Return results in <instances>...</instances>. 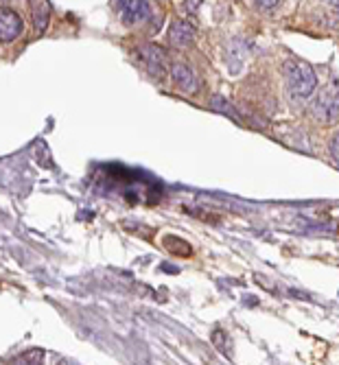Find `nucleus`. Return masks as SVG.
<instances>
[{
  "mask_svg": "<svg viewBox=\"0 0 339 365\" xmlns=\"http://www.w3.org/2000/svg\"><path fill=\"white\" fill-rule=\"evenodd\" d=\"M61 365H66V363H61Z\"/></svg>",
  "mask_w": 339,
  "mask_h": 365,
  "instance_id": "2eb2a0df",
  "label": "nucleus"
},
{
  "mask_svg": "<svg viewBox=\"0 0 339 365\" xmlns=\"http://www.w3.org/2000/svg\"><path fill=\"white\" fill-rule=\"evenodd\" d=\"M121 18L127 26H136L145 22L151 16V5L143 3V0H127V3H118Z\"/></svg>",
  "mask_w": 339,
  "mask_h": 365,
  "instance_id": "423d86ee",
  "label": "nucleus"
},
{
  "mask_svg": "<svg viewBox=\"0 0 339 365\" xmlns=\"http://www.w3.org/2000/svg\"><path fill=\"white\" fill-rule=\"evenodd\" d=\"M311 114L320 123H337L339 120V88L326 86L311 101Z\"/></svg>",
  "mask_w": 339,
  "mask_h": 365,
  "instance_id": "f03ea898",
  "label": "nucleus"
},
{
  "mask_svg": "<svg viewBox=\"0 0 339 365\" xmlns=\"http://www.w3.org/2000/svg\"><path fill=\"white\" fill-rule=\"evenodd\" d=\"M256 7H258V9H276L278 3H258Z\"/></svg>",
  "mask_w": 339,
  "mask_h": 365,
  "instance_id": "4468645a",
  "label": "nucleus"
},
{
  "mask_svg": "<svg viewBox=\"0 0 339 365\" xmlns=\"http://www.w3.org/2000/svg\"><path fill=\"white\" fill-rule=\"evenodd\" d=\"M211 108H213V110H217V112H223V114H228V116H230V118H234L236 123H241V116L232 110V106L226 101L223 96H213V98H211Z\"/></svg>",
  "mask_w": 339,
  "mask_h": 365,
  "instance_id": "1a4fd4ad",
  "label": "nucleus"
},
{
  "mask_svg": "<svg viewBox=\"0 0 339 365\" xmlns=\"http://www.w3.org/2000/svg\"><path fill=\"white\" fill-rule=\"evenodd\" d=\"M171 79L176 81V86H178L180 90H184V92H188V94L197 92V88H199V79H197L195 71L191 68V66H186V63H176V66H171Z\"/></svg>",
  "mask_w": 339,
  "mask_h": 365,
  "instance_id": "0eeeda50",
  "label": "nucleus"
},
{
  "mask_svg": "<svg viewBox=\"0 0 339 365\" xmlns=\"http://www.w3.org/2000/svg\"><path fill=\"white\" fill-rule=\"evenodd\" d=\"M330 160L339 167V134H337V136L333 138V143H330Z\"/></svg>",
  "mask_w": 339,
  "mask_h": 365,
  "instance_id": "f8f14e48",
  "label": "nucleus"
},
{
  "mask_svg": "<svg viewBox=\"0 0 339 365\" xmlns=\"http://www.w3.org/2000/svg\"><path fill=\"white\" fill-rule=\"evenodd\" d=\"M283 77L287 92L293 101H309L313 92L318 90V75L307 61L287 59L283 63Z\"/></svg>",
  "mask_w": 339,
  "mask_h": 365,
  "instance_id": "f257e3e1",
  "label": "nucleus"
},
{
  "mask_svg": "<svg viewBox=\"0 0 339 365\" xmlns=\"http://www.w3.org/2000/svg\"><path fill=\"white\" fill-rule=\"evenodd\" d=\"M42 356H44L42 350H31V352H24V354H20L18 359H14L11 365H40Z\"/></svg>",
  "mask_w": 339,
  "mask_h": 365,
  "instance_id": "9d476101",
  "label": "nucleus"
},
{
  "mask_svg": "<svg viewBox=\"0 0 339 365\" xmlns=\"http://www.w3.org/2000/svg\"><path fill=\"white\" fill-rule=\"evenodd\" d=\"M197 36V26L188 20H176L168 26V42L176 48H188Z\"/></svg>",
  "mask_w": 339,
  "mask_h": 365,
  "instance_id": "39448f33",
  "label": "nucleus"
},
{
  "mask_svg": "<svg viewBox=\"0 0 339 365\" xmlns=\"http://www.w3.org/2000/svg\"><path fill=\"white\" fill-rule=\"evenodd\" d=\"M136 57H138L143 68L156 79H162L168 71H171V66H168V57L160 46L141 44L138 48H136Z\"/></svg>",
  "mask_w": 339,
  "mask_h": 365,
  "instance_id": "7ed1b4c3",
  "label": "nucleus"
},
{
  "mask_svg": "<svg viewBox=\"0 0 339 365\" xmlns=\"http://www.w3.org/2000/svg\"><path fill=\"white\" fill-rule=\"evenodd\" d=\"M31 14H33L36 29L40 33H44L49 26V20H51V5L49 3H31Z\"/></svg>",
  "mask_w": 339,
  "mask_h": 365,
  "instance_id": "6e6552de",
  "label": "nucleus"
},
{
  "mask_svg": "<svg viewBox=\"0 0 339 365\" xmlns=\"http://www.w3.org/2000/svg\"><path fill=\"white\" fill-rule=\"evenodd\" d=\"M213 341L217 344V348H219L221 352L226 350V354H228V356L232 354V350H230V346H232V344H230V339H228V335L223 333V330H215V333H213Z\"/></svg>",
  "mask_w": 339,
  "mask_h": 365,
  "instance_id": "9b49d317",
  "label": "nucleus"
},
{
  "mask_svg": "<svg viewBox=\"0 0 339 365\" xmlns=\"http://www.w3.org/2000/svg\"><path fill=\"white\" fill-rule=\"evenodd\" d=\"M199 7H201V3H182V9H186V11H191V14H195Z\"/></svg>",
  "mask_w": 339,
  "mask_h": 365,
  "instance_id": "ddd939ff",
  "label": "nucleus"
},
{
  "mask_svg": "<svg viewBox=\"0 0 339 365\" xmlns=\"http://www.w3.org/2000/svg\"><path fill=\"white\" fill-rule=\"evenodd\" d=\"M24 22L20 14L9 7H0V42H14L22 36Z\"/></svg>",
  "mask_w": 339,
  "mask_h": 365,
  "instance_id": "20e7f679",
  "label": "nucleus"
}]
</instances>
